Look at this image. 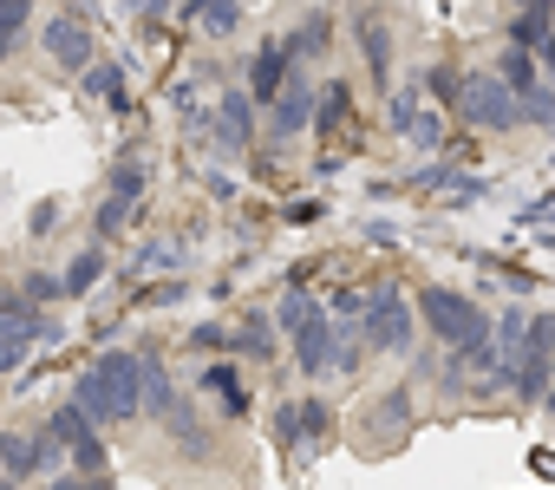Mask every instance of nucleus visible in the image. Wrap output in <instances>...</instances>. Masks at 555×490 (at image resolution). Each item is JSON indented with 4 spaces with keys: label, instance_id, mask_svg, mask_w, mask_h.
I'll return each mask as SVG.
<instances>
[{
    "label": "nucleus",
    "instance_id": "nucleus-1",
    "mask_svg": "<svg viewBox=\"0 0 555 490\" xmlns=\"http://www.w3.org/2000/svg\"><path fill=\"white\" fill-rule=\"evenodd\" d=\"M73 405H79L92 425H131V418L144 412V360H138V353H125V347L99 353V360L79 373Z\"/></svg>",
    "mask_w": 555,
    "mask_h": 490
},
{
    "label": "nucleus",
    "instance_id": "nucleus-16",
    "mask_svg": "<svg viewBox=\"0 0 555 490\" xmlns=\"http://www.w3.org/2000/svg\"><path fill=\"white\" fill-rule=\"evenodd\" d=\"M496 79H503L516 99L542 92V79H535V53H522V47H503V60H496Z\"/></svg>",
    "mask_w": 555,
    "mask_h": 490
},
{
    "label": "nucleus",
    "instance_id": "nucleus-32",
    "mask_svg": "<svg viewBox=\"0 0 555 490\" xmlns=\"http://www.w3.org/2000/svg\"><path fill=\"white\" fill-rule=\"evenodd\" d=\"M0 490H14V483H0Z\"/></svg>",
    "mask_w": 555,
    "mask_h": 490
},
{
    "label": "nucleus",
    "instance_id": "nucleus-7",
    "mask_svg": "<svg viewBox=\"0 0 555 490\" xmlns=\"http://www.w3.org/2000/svg\"><path fill=\"white\" fill-rule=\"evenodd\" d=\"M40 47H47V60H60L66 73H92L99 66V47H92V27L79 21V14H60V21H47L40 27Z\"/></svg>",
    "mask_w": 555,
    "mask_h": 490
},
{
    "label": "nucleus",
    "instance_id": "nucleus-20",
    "mask_svg": "<svg viewBox=\"0 0 555 490\" xmlns=\"http://www.w3.org/2000/svg\"><path fill=\"white\" fill-rule=\"evenodd\" d=\"M386 118H392V131H399V138H412V125L425 118V92H418V86H405V92H392V105H386Z\"/></svg>",
    "mask_w": 555,
    "mask_h": 490
},
{
    "label": "nucleus",
    "instance_id": "nucleus-15",
    "mask_svg": "<svg viewBox=\"0 0 555 490\" xmlns=\"http://www.w3.org/2000/svg\"><path fill=\"white\" fill-rule=\"evenodd\" d=\"M144 183H151V164H144V151H125L118 157V170H112V190L105 196H118V203H144Z\"/></svg>",
    "mask_w": 555,
    "mask_h": 490
},
{
    "label": "nucleus",
    "instance_id": "nucleus-26",
    "mask_svg": "<svg viewBox=\"0 0 555 490\" xmlns=\"http://www.w3.org/2000/svg\"><path fill=\"white\" fill-rule=\"evenodd\" d=\"M522 125H555V86H542V92L522 99Z\"/></svg>",
    "mask_w": 555,
    "mask_h": 490
},
{
    "label": "nucleus",
    "instance_id": "nucleus-18",
    "mask_svg": "<svg viewBox=\"0 0 555 490\" xmlns=\"http://www.w3.org/2000/svg\"><path fill=\"white\" fill-rule=\"evenodd\" d=\"M47 431H53V438H60L66 451H79V444H92V418H86V412H79L73 399H66V405H60V412L47 418Z\"/></svg>",
    "mask_w": 555,
    "mask_h": 490
},
{
    "label": "nucleus",
    "instance_id": "nucleus-24",
    "mask_svg": "<svg viewBox=\"0 0 555 490\" xmlns=\"http://www.w3.org/2000/svg\"><path fill=\"white\" fill-rule=\"evenodd\" d=\"M405 418H412V392H405V386H392V392L373 405V425H405Z\"/></svg>",
    "mask_w": 555,
    "mask_h": 490
},
{
    "label": "nucleus",
    "instance_id": "nucleus-19",
    "mask_svg": "<svg viewBox=\"0 0 555 490\" xmlns=\"http://www.w3.org/2000/svg\"><path fill=\"white\" fill-rule=\"evenodd\" d=\"M347 112H353V92L347 86H321V112H314V131H347Z\"/></svg>",
    "mask_w": 555,
    "mask_h": 490
},
{
    "label": "nucleus",
    "instance_id": "nucleus-22",
    "mask_svg": "<svg viewBox=\"0 0 555 490\" xmlns=\"http://www.w3.org/2000/svg\"><path fill=\"white\" fill-rule=\"evenodd\" d=\"M360 34H366V66L386 79V73H392V47H386V27H379L373 14H360Z\"/></svg>",
    "mask_w": 555,
    "mask_h": 490
},
{
    "label": "nucleus",
    "instance_id": "nucleus-4",
    "mask_svg": "<svg viewBox=\"0 0 555 490\" xmlns=\"http://www.w3.org/2000/svg\"><path fill=\"white\" fill-rule=\"evenodd\" d=\"M274 438L288 457H314L321 444H334V405L327 399H288L274 412Z\"/></svg>",
    "mask_w": 555,
    "mask_h": 490
},
{
    "label": "nucleus",
    "instance_id": "nucleus-29",
    "mask_svg": "<svg viewBox=\"0 0 555 490\" xmlns=\"http://www.w3.org/2000/svg\"><path fill=\"white\" fill-rule=\"evenodd\" d=\"M73 464H79V470H105V444H99V438H92V444H79V451H73Z\"/></svg>",
    "mask_w": 555,
    "mask_h": 490
},
{
    "label": "nucleus",
    "instance_id": "nucleus-30",
    "mask_svg": "<svg viewBox=\"0 0 555 490\" xmlns=\"http://www.w3.org/2000/svg\"><path fill=\"white\" fill-rule=\"evenodd\" d=\"M548 412H555V392H548Z\"/></svg>",
    "mask_w": 555,
    "mask_h": 490
},
{
    "label": "nucleus",
    "instance_id": "nucleus-9",
    "mask_svg": "<svg viewBox=\"0 0 555 490\" xmlns=\"http://www.w3.org/2000/svg\"><path fill=\"white\" fill-rule=\"evenodd\" d=\"M314 112H321V92H314V86H308V79L295 73V79H288V92H282V99H274V118H268V138H274V144H288V138H301V131L314 125Z\"/></svg>",
    "mask_w": 555,
    "mask_h": 490
},
{
    "label": "nucleus",
    "instance_id": "nucleus-8",
    "mask_svg": "<svg viewBox=\"0 0 555 490\" xmlns=\"http://www.w3.org/2000/svg\"><path fill=\"white\" fill-rule=\"evenodd\" d=\"M301 66H295V47L288 40H261V53H255V66H248V99L255 105H274L288 92V79H295Z\"/></svg>",
    "mask_w": 555,
    "mask_h": 490
},
{
    "label": "nucleus",
    "instance_id": "nucleus-25",
    "mask_svg": "<svg viewBox=\"0 0 555 490\" xmlns=\"http://www.w3.org/2000/svg\"><path fill=\"white\" fill-rule=\"evenodd\" d=\"M34 21V8H27V0H0V47H14V34Z\"/></svg>",
    "mask_w": 555,
    "mask_h": 490
},
{
    "label": "nucleus",
    "instance_id": "nucleus-28",
    "mask_svg": "<svg viewBox=\"0 0 555 490\" xmlns=\"http://www.w3.org/2000/svg\"><path fill=\"white\" fill-rule=\"evenodd\" d=\"M60 295H66L60 275H34V282H27V301H34V308H40V301H60Z\"/></svg>",
    "mask_w": 555,
    "mask_h": 490
},
{
    "label": "nucleus",
    "instance_id": "nucleus-13",
    "mask_svg": "<svg viewBox=\"0 0 555 490\" xmlns=\"http://www.w3.org/2000/svg\"><path fill=\"white\" fill-rule=\"evenodd\" d=\"M229 334H235V353H248V360H268V353H274V334H282V327H274V314H242Z\"/></svg>",
    "mask_w": 555,
    "mask_h": 490
},
{
    "label": "nucleus",
    "instance_id": "nucleus-17",
    "mask_svg": "<svg viewBox=\"0 0 555 490\" xmlns=\"http://www.w3.org/2000/svg\"><path fill=\"white\" fill-rule=\"evenodd\" d=\"M99 275H105V249H99V242H86V249L66 262V275H60V282H66V295H86Z\"/></svg>",
    "mask_w": 555,
    "mask_h": 490
},
{
    "label": "nucleus",
    "instance_id": "nucleus-27",
    "mask_svg": "<svg viewBox=\"0 0 555 490\" xmlns=\"http://www.w3.org/2000/svg\"><path fill=\"white\" fill-rule=\"evenodd\" d=\"M125 229H131V203L105 196V203H99V235H125Z\"/></svg>",
    "mask_w": 555,
    "mask_h": 490
},
{
    "label": "nucleus",
    "instance_id": "nucleus-14",
    "mask_svg": "<svg viewBox=\"0 0 555 490\" xmlns=\"http://www.w3.org/2000/svg\"><path fill=\"white\" fill-rule=\"evenodd\" d=\"M79 86H86V99H105L112 112H131V99H125V66H118V60H99Z\"/></svg>",
    "mask_w": 555,
    "mask_h": 490
},
{
    "label": "nucleus",
    "instance_id": "nucleus-6",
    "mask_svg": "<svg viewBox=\"0 0 555 490\" xmlns=\"http://www.w3.org/2000/svg\"><path fill=\"white\" fill-rule=\"evenodd\" d=\"M34 347H47V314L27 301H0V373H14Z\"/></svg>",
    "mask_w": 555,
    "mask_h": 490
},
{
    "label": "nucleus",
    "instance_id": "nucleus-31",
    "mask_svg": "<svg viewBox=\"0 0 555 490\" xmlns=\"http://www.w3.org/2000/svg\"><path fill=\"white\" fill-rule=\"evenodd\" d=\"M0 60H8V47H0Z\"/></svg>",
    "mask_w": 555,
    "mask_h": 490
},
{
    "label": "nucleus",
    "instance_id": "nucleus-21",
    "mask_svg": "<svg viewBox=\"0 0 555 490\" xmlns=\"http://www.w3.org/2000/svg\"><path fill=\"white\" fill-rule=\"evenodd\" d=\"M190 14H196L203 34H235V27H242V8H235V0H203V8H190Z\"/></svg>",
    "mask_w": 555,
    "mask_h": 490
},
{
    "label": "nucleus",
    "instance_id": "nucleus-5",
    "mask_svg": "<svg viewBox=\"0 0 555 490\" xmlns=\"http://www.w3.org/2000/svg\"><path fill=\"white\" fill-rule=\"evenodd\" d=\"M412 327H418V301H405L392 282L386 288H373V308H366V347H379V353H405L412 347Z\"/></svg>",
    "mask_w": 555,
    "mask_h": 490
},
{
    "label": "nucleus",
    "instance_id": "nucleus-12",
    "mask_svg": "<svg viewBox=\"0 0 555 490\" xmlns=\"http://www.w3.org/2000/svg\"><path fill=\"white\" fill-rule=\"evenodd\" d=\"M196 386H203V392H216L229 418H248V386L235 379V366H222V360H216V366H203V373H196Z\"/></svg>",
    "mask_w": 555,
    "mask_h": 490
},
{
    "label": "nucleus",
    "instance_id": "nucleus-3",
    "mask_svg": "<svg viewBox=\"0 0 555 490\" xmlns=\"http://www.w3.org/2000/svg\"><path fill=\"white\" fill-rule=\"evenodd\" d=\"M457 118L477 125V131H509V125H522V99H516L496 73H464V86H457Z\"/></svg>",
    "mask_w": 555,
    "mask_h": 490
},
{
    "label": "nucleus",
    "instance_id": "nucleus-2",
    "mask_svg": "<svg viewBox=\"0 0 555 490\" xmlns=\"http://www.w3.org/2000/svg\"><path fill=\"white\" fill-rule=\"evenodd\" d=\"M418 321L451 347V353H470V347H483L490 340V321H483V308L470 301V295H457V288H444V282H431V288H418Z\"/></svg>",
    "mask_w": 555,
    "mask_h": 490
},
{
    "label": "nucleus",
    "instance_id": "nucleus-10",
    "mask_svg": "<svg viewBox=\"0 0 555 490\" xmlns=\"http://www.w3.org/2000/svg\"><path fill=\"white\" fill-rule=\"evenodd\" d=\"M216 138H222V151H248V138H255V99H248V92H222V105H216Z\"/></svg>",
    "mask_w": 555,
    "mask_h": 490
},
{
    "label": "nucleus",
    "instance_id": "nucleus-33",
    "mask_svg": "<svg viewBox=\"0 0 555 490\" xmlns=\"http://www.w3.org/2000/svg\"><path fill=\"white\" fill-rule=\"evenodd\" d=\"M99 490H112V483H99Z\"/></svg>",
    "mask_w": 555,
    "mask_h": 490
},
{
    "label": "nucleus",
    "instance_id": "nucleus-11",
    "mask_svg": "<svg viewBox=\"0 0 555 490\" xmlns=\"http://www.w3.org/2000/svg\"><path fill=\"white\" fill-rule=\"evenodd\" d=\"M509 47H522V53H548L555 47V8H522L516 21H509Z\"/></svg>",
    "mask_w": 555,
    "mask_h": 490
},
{
    "label": "nucleus",
    "instance_id": "nucleus-23",
    "mask_svg": "<svg viewBox=\"0 0 555 490\" xmlns=\"http://www.w3.org/2000/svg\"><path fill=\"white\" fill-rule=\"evenodd\" d=\"M288 47H295V60H301V53H321V47H327V14H308V27L288 34Z\"/></svg>",
    "mask_w": 555,
    "mask_h": 490
}]
</instances>
